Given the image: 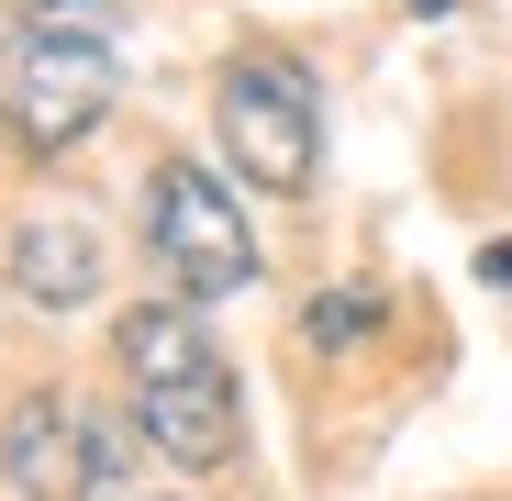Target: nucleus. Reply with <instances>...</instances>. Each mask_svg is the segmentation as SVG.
<instances>
[{"label": "nucleus", "mask_w": 512, "mask_h": 501, "mask_svg": "<svg viewBox=\"0 0 512 501\" xmlns=\"http://www.w3.org/2000/svg\"><path fill=\"white\" fill-rule=\"evenodd\" d=\"M112 357H123V390H134V435L179 468H223L245 446V390L212 346V323L190 301H134L112 323Z\"/></svg>", "instance_id": "obj_2"}, {"label": "nucleus", "mask_w": 512, "mask_h": 501, "mask_svg": "<svg viewBox=\"0 0 512 501\" xmlns=\"http://www.w3.org/2000/svg\"><path fill=\"white\" fill-rule=\"evenodd\" d=\"M123 468H134V435L67 390L12 401V424H0V479L23 501H123Z\"/></svg>", "instance_id": "obj_5"}, {"label": "nucleus", "mask_w": 512, "mask_h": 501, "mask_svg": "<svg viewBox=\"0 0 512 501\" xmlns=\"http://www.w3.org/2000/svg\"><path fill=\"white\" fill-rule=\"evenodd\" d=\"M212 134L223 156L245 167L256 190H312V167H323V101H312V78L301 56H234L223 67V90H212Z\"/></svg>", "instance_id": "obj_3"}, {"label": "nucleus", "mask_w": 512, "mask_h": 501, "mask_svg": "<svg viewBox=\"0 0 512 501\" xmlns=\"http://www.w3.org/2000/svg\"><path fill=\"white\" fill-rule=\"evenodd\" d=\"M145 257L167 268L179 301H223V290L256 279V234H245V212H234V190L212 179V167L167 156L145 179Z\"/></svg>", "instance_id": "obj_4"}, {"label": "nucleus", "mask_w": 512, "mask_h": 501, "mask_svg": "<svg viewBox=\"0 0 512 501\" xmlns=\"http://www.w3.org/2000/svg\"><path fill=\"white\" fill-rule=\"evenodd\" d=\"M379 323V290H323L312 312H301V334H312V346L334 357V346H357V334Z\"/></svg>", "instance_id": "obj_7"}, {"label": "nucleus", "mask_w": 512, "mask_h": 501, "mask_svg": "<svg viewBox=\"0 0 512 501\" xmlns=\"http://www.w3.org/2000/svg\"><path fill=\"white\" fill-rule=\"evenodd\" d=\"M12 290L34 312H78V301L101 290V223L90 212H34L12 234Z\"/></svg>", "instance_id": "obj_6"}, {"label": "nucleus", "mask_w": 512, "mask_h": 501, "mask_svg": "<svg viewBox=\"0 0 512 501\" xmlns=\"http://www.w3.org/2000/svg\"><path fill=\"white\" fill-rule=\"evenodd\" d=\"M123 101V0H23L0 23V134L23 156L90 145Z\"/></svg>", "instance_id": "obj_1"}, {"label": "nucleus", "mask_w": 512, "mask_h": 501, "mask_svg": "<svg viewBox=\"0 0 512 501\" xmlns=\"http://www.w3.org/2000/svg\"><path fill=\"white\" fill-rule=\"evenodd\" d=\"M479 279H490V290H512V245H490V257H479Z\"/></svg>", "instance_id": "obj_8"}]
</instances>
